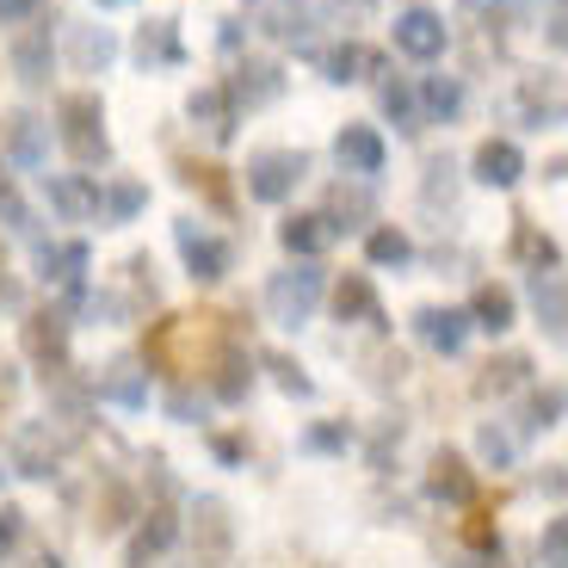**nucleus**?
I'll list each match as a JSON object with an SVG mask.
<instances>
[{
    "instance_id": "obj_1",
    "label": "nucleus",
    "mask_w": 568,
    "mask_h": 568,
    "mask_svg": "<svg viewBox=\"0 0 568 568\" xmlns=\"http://www.w3.org/2000/svg\"><path fill=\"white\" fill-rule=\"evenodd\" d=\"M57 136L74 155V168H105V161H112V136H105L100 93H62L57 100Z\"/></svg>"
},
{
    "instance_id": "obj_2",
    "label": "nucleus",
    "mask_w": 568,
    "mask_h": 568,
    "mask_svg": "<svg viewBox=\"0 0 568 568\" xmlns=\"http://www.w3.org/2000/svg\"><path fill=\"white\" fill-rule=\"evenodd\" d=\"M322 291H327V272L315 260H297V266H284L266 278V315L278 327H303L315 315V303H322Z\"/></svg>"
},
{
    "instance_id": "obj_3",
    "label": "nucleus",
    "mask_w": 568,
    "mask_h": 568,
    "mask_svg": "<svg viewBox=\"0 0 568 568\" xmlns=\"http://www.w3.org/2000/svg\"><path fill=\"white\" fill-rule=\"evenodd\" d=\"M81 439V420H31V426H19L13 433V469L19 476H31V483H43V476H57V464H62V452Z\"/></svg>"
},
{
    "instance_id": "obj_4",
    "label": "nucleus",
    "mask_w": 568,
    "mask_h": 568,
    "mask_svg": "<svg viewBox=\"0 0 568 568\" xmlns=\"http://www.w3.org/2000/svg\"><path fill=\"white\" fill-rule=\"evenodd\" d=\"M303 173H310L303 149H260V155H247V199L284 204L303 185Z\"/></svg>"
},
{
    "instance_id": "obj_5",
    "label": "nucleus",
    "mask_w": 568,
    "mask_h": 568,
    "mask_svg": "<svg viewBox=\"0 0 568 568\" xmlns=\"http://www.w3.org/2000/svg\"><path fill=\"white\" fill-rule=\"evenodd\" d=\"M173 242H180V254H185V272L199 284H216V278H229V266H235V247L223 242V235H211V229H199L192 216L185 223H173Z\"/></svg>"
},
{
    "instance_id": "obj_6",
    "label": "nucleus",
    "mask_w": 568,
    "mask_h": 568,
    "mask_svg": "<svg viewBox=\"0 0 568 568\" xmlns=\"http://www.w3.org/2000/svg\"><path fill=\"white\" fill-rule=\"evenodd\" d=\"M513 105H519V118H526L531 130L568 124V81H562L556 69L526 74V81H519V93H513Z\"/></svg>"
},
{
    "instance_id": "obj_7",
    "label": "nucleus",
    "mask_w": 568,
    "mask_h": 568,
    "mask_svg": "<svg viewBox=\"0 0 568 568\" xmlns=\"http://www.w3.org/2000/svg\"><path fill=\"white\" fill-rule=\"evenodd\" d=\"M0 155L13 161V168L38 173L50 161V124L38 112H7L0 118Z\"/></svg>"
},
{
    "instance_id": "obj_8",
    "label": "nucleus",
    "mask_w": 568,
    "mask_h": 568,
    "mask_svg": "<svg viewBox=\"0 0 568 568\" xmlns=\"http://www.w3.org/2000/svg\"><path fill=\"white\" fill-rule=\"evenodd\" d=\"M43 199L62 223H93L100 216V180L93 173H43Z\"/></svg>"
},
{
    "instance_id": "obj_9",
    "label": "nucleus",
    "mask_w": 568,
    "mask_h": 568,
    "mask_svg": "<svg viewBox=\"0 0 568 568\" xmlns=\"http://www.w3.org/2000/svg\"><path fill=\"white\" fill-rule=\"evenodd\" d=\"M445 43H452V26H445L433 7H408V13H396V50L414 62H433L445 57Z\"/></svg>"
},
{
    "instance_id": "obj_10",
    "label": "nucleus",
    "mask_w": 568,
    "mask_h": 568,
    "mask_svg": "<svg viewBox=\"0 0 568 568\" xmlns=\"http://www.w3.org/2000/svg\"><path fill=\"white\" fill-rule=\"evenodd\" d=\"M87 266H93L87 242H38V272H43V284H57L69 303L87 291Z\"/></svg>"
},
{
    "instance_id": "obj_11",
    "label": "nucleus",
    "mask_w": 568,
    "mask_h": 568,
    "mask_svg": "<svg viewBox=\"0 0 568 568\" xmlns=\"http://www.w3.org/2000/svg\"><path fill=\"white\" fill-rule=\"evenodd\" d=\"M26 353L43 365V377L69 371V315H57V310L31 315V322H26Z\"/></svg>"
},
{
    "instance_id": "obj_12",
    "label": "nucleus",
    "mask_w": 568,
    "mask_h": 568,
    "mask_svg": "<svg viewBox=\"0 0 568 568\" xmlns=\"http://www.w3.org/2000/svg\"><path fill=\"white\" fill-rule=\"evenodd\" d=\"M334 161H341L353 180H377V173H384V136L371 124H346L341 136H334Z\"/></svg>"
},
{
    "instance_id": "obj_13",
    "label": "nucleus",
    "mask_w": 568,
    "mask_h": 568,
    "mask_svg": "<svg viewBox=\"0 0 568 568\" xmlns=\"http://www.w3.org/2000/svg\"><path fill=\"white\" fill-rule=\"evenodd\" d=\"M185 118H192L211 142H229V136H235V124H242V105L229 100V87H199V93L185 100Z\"/></svg>"
},
{
    "instance_id": "obj_14",
    "label": "nucleus",
    "mask_w": 568,
    "mask_h": 568,
    "mask_svg": "<svg viewBox=\"0 0 568 568\" xmlns=\"http://www.w3.org/2000/svg\"><path fill=\"white\" fill-rule=\"evenodd\" d=\"M284 93V69L266 57H247L242 69H235V81H229V100L247 105V112H260V105H272Z\"/></svg>"
},
{
    "instance_id": "obj_15",
    "label": "nucleus",
    "mask_w": 568,
    "mask_h": 568,
    "mask_svg": "<svg viewBox=\"0 0 568 568\" xmlns=\"http://www.w3.org/2000/svg\"><path fill=\"white\" fill-rule=\"evenodd\" d=\"M469 168H476L483 185H495V192H513V185L526 180V155H519V142H507V136H488Z\"/></svg>"
},
{
    "instance_id": "obj_16",
    "label": "nucleus",
    "mask_w": 568,
    "mask_h": 568,
    "mask_svg": "<svg viewBox=\"0 0 568 568\" xmlns=\"http://www.w3.org/2000/svg\"><path fill=\"white\" fill-rule=\"evenodd\" d=\"M278 242H284V254H291V260H322L327 247L341 242V229L327 223L322 211H310V216H284Z\"/></svg>"
},
{
    "instance_id": "obj_17",
    "label": "nucleus",
    "mask_w": 568,
    "mask_h": 568,
    "mask_svg": "<svg viewBox=\"0 0 568 568\" xmlns=\"http://www.w3.org/2000/svg\"><path fill=\"white\" fill-rule=\"evenodd\" d=\"M531 310L550 341H568V272H531Z\"/></svg>"
},
{
    "instance_id": "obj_18",
    "label": "nucleus",
    "mask_w": 568,
    "mask_h": 568,
    "mask_svg": "<svg viewBox=\"0 0 568 568\" xmlns=\"http://www.w3.org/2000/svg\"><path fill=\"white\" fill-rule=\"evenodd\" d=\"M414 334H420L433 353H464V341H469V315L464 310H439V303H426L420 315H414Z\"/></svg>"
},
{
    "instance_id": "obj_19",
    "label": "nucleus",
    "mask_w": 568,
    "mask_h": 568,
    "mask_svg": "<svg viewBox=\"0 0 568 568\" xmlns=\"http://www.w3.org/2000/svg\"><path fill=\"white\" fill-rule=\"evenodd\" d=\"M93 396L112 402V408H149V371L118 358V365H105L100 377H93Z\"/></svg>"
},
{
    "instance_id": "obj_20",
    "label": "nucleus",
    "mask_w": 568,
    "mask_h": 568,
    "mask_svg": "<svg viewBox=\"0 0 568 568\" xmlns=\"http://www.w3.org/2000/svg\"><path fill=\"white\" fill-rule=\"evenodd\" d=\"M50 62H57V43H50V26H31L13 38V74L26 87H50Z\"/></svg>"
},
{
    "instance_id": "obj_21",
    "label": "nucleus",
    "mask_w": 568,
    "mask_h": 568,
    "mask_svg": "<svg viewBox=\"0 0 568 568\" xmlns=\"http://www.w3.org/2000/svg\"><path fill=\"white\" fill-rule=\"evenodd\" d=\"M136 62L149 74H155V69H180V62H185L180 26H173V19H149V26L136 31Z\"/></svg>"
},
{
    "instance_id": "obj_22",
    "label": "nucleus",
    "mask_w": 568,
    "mask_h": 568,
    "mask_svg": "<svg viewBox=\"0 0 568 568\" xmlns=\"http://www.w3.org/2000/svg\"><path fill=\"white\" fill-rule=\"evenodd\" d=\"M322 74L334 87H346V81H365V74H384V57H377L371 43L346 38V43H334V50H322Z\"/></svg>"
},
{
    "instance_id": "obj_23",
    "label": "nucleus",
    "mask_w": 568,
    "mask_h": 568,
    "mask_svg": "<svg viewBox=\"0 0 568 568\" xmlns=\"http://www.w3.org/2000/svg\"><path fill=\"white\" fill-rule=\"evenodd\" d=\"M334 315H341V322L384 327V303H377V291H371V278H365V272H346V278L334 284Z\"/></svg>"
},
{
    "instance_id": "obj_24",
    "label": "nucleus",
    "mask_w": 568,
    "mask_h": 568,
    "mask_svg": "<svg viewBox=\"0 0 568 568\" xmlns=\"http://www.w3.org/2000/svg\"><path fill=\"white\" fill-rule=\"evenodd\" d=\"M204 371H211V396L229 402V408H235V402H247V389H254V365H247L235 346H223V353H216Z\"/></svg>"
},
{
    "instance_id": "obj_25",
    "label": "nucleus",
    "mask_w": 568,
    "mask_h": 568,
    "mask_svg": "<svg viewBox=\"0 0 568 568\" xmlns=\"http://www.w3.org/2000/svg\"><path fill=\"white\" fill-rule=\"evenodd\" d=\"M112 57H118V38H112L105 26H74V31H69V62H74V74H100Z\"/></svg>"
},
{
    "instance_id": "obj_26",
    "label": "nucleus",
    "mask_w": 568,
    "mask_h": 568,
    "mask_svg": "<svg viewBox=\"0 0 568 568\" xmlns=\"http://www.w3.org/2000/svg\"><path fill=\"white\" fill-rule=\"evenodd\" d=\"M192 519H199V526H192V538H199V556L223 562V556H229V507L204 495L199 507H192Z\"/></svg>"
},
{
    "instance_id": "obj_27",
    "label": "nucleus",
    "mask_w": 568,
    "mask_h": 568,
    "mask_svg": "<svg viewBox=\"0 0 568 568\" xmlns=\"http://www.w3.org/2000/svg\"><path fill=\"white\" fill-rule=\"evenodd\" d=\"M426 488H433V500H452V507H464V500L476 495V476L464 469V457H457V452H439V457H433V476H426Z\"/></svg>"
},
{
    "instance_id": "obj_28",
    "label": "nucleus",
    "mask_w": 568,
    "mask_h": 568,
    "mask_svg": "<svg viewBox=\"0 0 568 568\" xmlns=\"http://www.w3.org/2000/svg\"><path fill=\"white\" fill-rule=\"evenodd\" d=\"M142 211H149V185H136V180L100 185V223H136Z\"/></svg>"
},
{
    "instance_id": "obj_29",
    "label": "nucleus",
    "mask_w": 568,
    "mask_h": 568,
    "mask_svg": "<svg viewBox=\"0 0 568 568\" xmlns=\"http://www.w3.org/2000/svg\"><path fill=\"white\" fill-rule=\"evenodd\" d=\"M420 112L433 118V124H457V112H464V81H457V74H426Z\"/></svg>"
},
{
    "instance_id": "obj_30",
    "label": "nucleus",
    "mask_w": 568,
    "mask_h": 568,
    "mask_svg": "<svg viewBox=\"0 0 568 568\" xmlns=\"http://www.w3.org/2000/svg\"><path fill=\"white\" fill-rule=\"evenodd\" d=\"M513 254L526 260L531 272H562V247L550 235H538V223H526V216L513 223Z\"/></svg>"
},
{
    "instance_id": "obj_31",
    "label": "nucleus",
    "mask_w": 568,
    "mask_h": 568,
    "mask_svg": "<svg viewBox=\"0 0 568 568\" xmlns=\"http://www.w3.org/2000/svg\"><path fill=\"white\" fill-rule=\"evenodd\" d=\"M469 327L507 334V327H513V291H507V284H483V291H476V303H469Z\"/></svg>"
},
{
    "instance_id": "obj_32",
    "label": "nucleus",
    "mask_w": 568,
    "mask_h": 568,
    "mask_svg": "<svg viewBox=\"0 0 568 568\" xmlns=\"http://www.w3.org/2000/svg\"><path fill=\"white\" fill-rule=\"evenodd\" d=\"M180 538V526H173V513L168 507H155V513H142V526H136V550H130V562H149V556H161L168 544Z\"/></svg>"
},
{
    "instance_id": "obj_33",
    "label": "nucleus",
    "mask_w": 568,
    "mask_h": 568,
    "mask_svg": "<svg viewBox=\"0 0 568 568\" xmlns=\"http://www.w3.org/2000/svg\"><path fill=\"white\" fill-rule=\"evenodd\" d=\"M180 180L192 185V192H204L216 211H235V192H229V180H223V168H216V161H180Z\"/></svg>"
},
{
    "instance_id": "obj_34",
    "label": "nucleus",
    "mask_w": 568,
    "mask_h": 568,
    "mask_svg": "<svg viewBox=\"0 0 568 568\" xmlns=\"http://www.w3.org/2000/svg\"><path fill=\"white\" fill-rule=\"evenodd\" d=\"M384 118L402 130V136H414V130L426 124V112H420V93H414L408 81H384Z\"/></svg>"
},
{
    "instance_id": "obj_35",
    "label": "nucleus",
    "mask_w": 568,
    "mask_h": 568,
    "mask_svg": "<svg viewBox=\"0 0 568 568\" xmlns=\"http://www.w3.org/2000/svg\"><path fill=\"white\" fill-rule=\"evenodd\" d=\"M327 223L334 229H358V223H371V192L365 185H334V199H327Z\"/></svg>"
},
{
    "instance_id": "obj_36",
    "label": "nucleus",
    "mask_w": 568,
    "mask_h": 568,
    "mask_svg": "<svg viewBox=\"0 0 568 568\" xmlns=\"http://www.w3.org/2000/svg\"><path fill=\"white\" fill-rule=\"evenodd\" d=\"M526 371H531V358H526V353L488 358V365H483V384H476V389H483V396H507V389L526 384Z\"/></svg>"
},
{
    "instance_id": "obj_37",
    "label": "nucleus",
    "mask_w": 568,
    "mask_h": 568,
    "mask_svg": "<svg viewBox=\"0 0 568 568\" xmlns=\"http://www.w3.org/2000/svg\"><path fill=\"white\" fill-rule=\"evenodd\" d=\"M476 452H483L495 469H513L519 464V433H513L507 420H488L483 433H476Z\"/></svg>"
},
{
    "instance_id": "obj_38",
    "label": "nucleus",
    "mask_w": 568,
    "mask_h": 568,
    "mask_svg": "<svg viewBox=\"0 0 568 568\" xmlns=\"http://www.w3.org/2000/svg\"><path fill=\"white\" fill-rule=\"evenodd\" d=\"M365 254H371V266H408V260H414V242L402 235V229H371Z\"/></svg>"
},
{
    "instance_id": "obj_39",
    "label": "nucleus",
    "mask_w": 568,
    "mask_h": 568,
    "mask_svg": "<svg viewBox=\"0 0 568 568\" xmlns=\"http://www.w3.org/2000/svg\"><path fill=\"white\" fill-rule=\"evenodd\" d=\"M568 414V389L562 384H544V389H531V402H526V426L538 433V426H556Z\"/></svg>"
},
{
    "instance_id": "obj_40",
    "label": "nucleus",
    "mask_w": 568,
    "mask_h": 568,
    "mask_svg": "<svg viewBox=\"0 0 568 568\" xmlns=\"http://www.w3.org/2000/svg\"><path fill=\"white\" fill-rule=\"evenodd\" d=\"M260 365L272 371V384H278L284 396H315V384H310V377H303V365H297V358H291V353H266V358H260Z\"/></svg>"
},
{
    "instance_id": "obj_41",
    "label": "nucleus",
    "mask_w": 568,
    "mask_h": 568,
    "mask_svg": "<svg viewBox=\"0 0 568 568\" xmlns=\"http://www.w3.org/2000/svg\"><path fill=\"white\" fill-rule=\"evenodd\" d=\"M93 526H100V531H124V526H130V495H124V483H105V500L93 507Z\"/></svg>"
},
{
    "instance_id": "obj_42",
    "label": "nucleus",
    "mask_w": 568,
    "mask_h": 568,
    "mask_svg": "<svg viewBox=\"0 0 568 568\" xmlns=\"http://www.w3.org/2000/svg\"><path fill=\"white\" fill-rule=\"evenodd\" d=\"M538 556H544V568H568V513H556L550 526H544Z\"/></svg>"
},
{
    "instance_id": "obj_43",
    "label": "nucleus",
    "mask_w": 568,
    "mask_h": 568,
    "mask_svg": "<svg viewBox=\"0 0 568 568\" xmlns=\"http://www.w3.org/2000/svg\"><path fill=\"white\" fill-rule=\"evenodd\" d=\"M452 173H457L452 155H433V161H426V204H439V199L452 204V199H457V180H452Z\"/></svg>"
},
{
    "instance_id": "obj_44",
    "label": "nucleus",
    "mask_w": 568,
    "mask_h": 568,
    "mask_svg": "<svg viewBox=\"0 0 568 568\" xmlns=\"http://www.w3.org/2000/svg\"><path fill=\"white\" fill-rule=\"evenodd\" d=\"M19 538H26V513H19V507H0V562L13 556Z\"/></svg>"
},
{
    "instance_id": "obj_45",
    "label": "nucleus",
    "mask_w": 568,
    "mask_h": 568,
    "mask_svg": "<svg viewBox=\"0 0 568 568\" xmlns=\"http://www.w3.org/2000/svg\"><path fill=\"white\" fill-rule=\"evenodd\" d=\"M346 439H353L346 420H327V426H315V433H310V452H346Z\"/></svg>"
},
{
    "instance_id": "obj_46",
    "label": "nucleus",
    "mask_w": 568,
    "mask_h": 568,
    "mask_svg": "<svg viewBox=\"0 0 568 568\" xmlns=\"http://www.w3.org/2000/svg\"><path fill=\"white\" fill-rule=\"evenodd\" d=\"M0 223L19 229V235H31V211H26V199H19V192H0Z\"/></svg>"
},
{
    "instance_id": "obj_47",
    "label": "nucleus",
    "mask_w": 568,
    "mask_h": 568,
    "mask_svg": "<svg viewBox=\"0 0 568 568\" xmlns=\"http://www.w3.org/2000/svg\"><path fill=\"white\" fill-rule=\"evenodd\" d=\"M43 0H0V26H31Z\"/></svg>"
},
{
    "instance_id": "obj_48",
    "label": "nucleus",
    "mask_w": 568,
    "mask_h": 568,
    "mask_svg": "<svg viewBox=\"0 0 568 568\" xmlns=\"http://www.w3.org/2000/svg\"><path fill=\"white\" fill-rule=\"evenodd\" d=\"M168 414H173V420H204V402L192 396V389H173V396H168Z\"/></svg>"
},
{
    "instance_id": "obj_49",
    "label": "nucleus",
    "mask_w": 568,
    "mask_h": 568,
    "mask_svg": "<svg viewBox=\"0 0 568 568\" xmlns=\"http://www.w3.org/2000/svg\"><path fill=\"white\" fill-rule=\"evenodd\" d=\"M544 38H550V50H562V57H568V0L544 19Z\"/></svg>"
},
{
    "instance_id": "obj_50",
    "label": "nucleus",
    "mask_w": 568,
    "mask_h": 568,
    "mask_svg": "<svg viewBox=\"0 0 568 568\" xmlns=\"http://www.w3.org/2000/svg\"><path fill=\"white\" fill-rule=\"evenodd\" d=\"M211 452L223 457V464H242V457H247V445H242V439H229V433H216V439H211Z\"/></svg>"
},
{
    "instance_id": "obj_51",
    "label": "nucleus",
    "mask_w": 568,
    "mask_h": 568,
    "mask_svg": "<svg viewBox=\"0 0 568 568\" xmlns=\"http://www.w3.org/2000/svg\"><path fill=\"white\" fill-rule=\"evenodd\" d=\"M0 303H19V284L7 278V247H0Z\"/></svg>"
},
{
    "instance_id": "obj_52",
    "label": "nucleus",
    "mask_w": 568,
    "mask_h": 568,
    "mask_svg": "<svg viewBox=\"0 0 568 568\" xmlns=\"http://www.w3.org/2000/svg\"><path fill=\"white\" fill-rule=\"evenodd\" d=\"M13 389H19V377H13V365H0V402L13 396Z\"/></svg>"
},
{
    "instance_id": "obj_53",
    "label": "nucleus",
    "mask_w": 568,
    "mask_h": 568,
    "mask_svg": "<svg viewBox=\"0 0 568 568\" xmlns=\"http://www.w3.org/2000/svg\"><path fill=\"white\" fill-rule=\"evenodd\" d=\"M371 7H377V0H353V13H371Z\"/></svg>"
},
{
    "instance_id": "obj_54",
    "label": "nucleus",
    "mask_w": 568,
    "mask_h": 568,
    "mask_svg": "<svg viewBox=\"0 0 568 568\" xmlns=\"http://www.w3.org/2000/svg\"><path fill=\"white\" fill-rule=\"evenodd\" d=\"M38 568H62V562H57V556H38Z\"/></svg>"
},
{
    "instance_id": "obj_55",
    "label": "nucleus",
    "mask_w": 568,
    "mask_h": 568,
    "mask_svg": "<svg viewBox=\"0 0 568 568\" xmlns=\"http://www.w3.org/2000/svg\"><path fill=\"white\" fill-rule=\"evenodd\" d=\"M93 7H130V0H93Z\"/></svg>"
},
{
    "instance_id": "obj_56",
    "label": "nucleus",
    "mask_w": 568,
    "mask_h": 568,
    "mask_svg": "<svg viewBox=\"0 0 568 568\" xmlns=\"http://www.w3.org/2000/svg\"><path fill=\"white\" fill-rule=\"evenodd\" d=\"M0 192H13V185H7V173H0Z\"/></svg>"
},
{
    "instance_id": "obj_57",
    "label": "nucleus",
    "mask_w": 568,
    "mask_h": 568,
    "mask_svg": "<svg viewBox=\"0 0 568 568\" xmlns=\"http://www.w3.org/2000/svg\"><path fill=\"white\" fill-rule=\"evenodd\" d=\"M0 476H7V469H0Z\"/></svg>"
}]
</instances>
